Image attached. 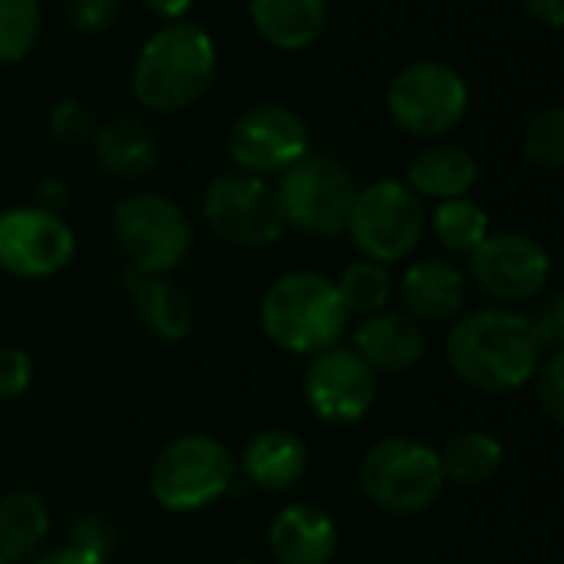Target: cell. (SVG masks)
Listing matches in <instances>:
<instances>
[{"instance_id":"20","label":"cell","mask_w":564,"mask_h":564,"mask_svg":"<svg viewBox=\"0 0 564 564\" xmlns=\"http://www.w3.org/2000/svg\"><path fill=\"white\" fill-rule=\"evenodd\" d=\"M403 182L423 202H433V205L463 198L479 182V159L473 155V149H466L459 142H433L430 149L413 155Z\"/></svg>"},{"instance_id":"23","label":"cell","mask_w":564,"mask_h":564,"mask_svg":"<svg viewBox=\"0 0 564 564\" xmlns=\"http://www.w3.org/2000/svg\"><path fill=\"white\" fill-rule=\"evenodd\" d=\"M50 539V509L36 492L13 489L0 496V558L26 564L43 552Z\"/></svg>"},{"instance_id":"8","label":"cell","mask_w":564,"mask_h":564,"mask_svg":"<svg viewBox=\"0 0 564 564\" xmlns=\"http://www.w3.org/2000/svg\"><path fill=\"white\" fill-rule=\"evenodd\" d=\"M360 258L377 264L406 261L426 235L423 198L403 178H380L357 188L347 231Z\"/></svg>"},{"instance_id":"25","label":"cell","mask_w":564,"mask_h":564,"mask_svg":"<svg viewBox=\"0 0 564 564\" xmlns=\"http://www.w3.org/2000/svg\"><path fill=\"white\" fill-rule=\"evenodd\" d=\"M426 228L433 231L436 245L446 254H463V258H469L486 241V235L492 231L489 212L469 195L436 202L433 212L426 215Z\"/></svg>"},{"instance_id":"10","label":"cell","mask_w":564,"mask_h":564,"mask_svg":"<svg viewBox=\"0 0 564 564\" xmlns=\"http://www.w3.org/2000/svg\"><path fill=\"white\" fill-rule=\"evenodd\" d=\"M205 225L231 248L261 251L284 238V215L271 178L251 172H221L202 195Z\"/></svg>"},{"instance_id":"12","label":"cell","mask_w":564,"mask_h":564,"mask_svg":"<svg viewBox=\"0 0 564 564\" xmlns=\"http://www.w3.org/2000/svg\"><path fill=\"white\" fill-rule=\"evenodd\" d=\"M304 403L327 426H354L370 416L380 400V377L347 344H334L304 367Z\"/></svg>"},{"instance_id":"36","label":"cell","mask_w":564,"mask_h":564,"mask_svg":"<svg viewBox=\"0 0 564 564\" xmlns=\"http://www.w3.org/2000/svg\"><path fill=\"white\" fill-rule=\"evenodd\" d=\"M519 3L545 30H558L564 23V0H519Z\"/></svg>"},{"instance_id":"27","label":"cell","mask_w":564,"mask_h":564,"mask_svg":"<svg viewBox=\"0 0 564 564\" xmlns=\"http://www.w3.org/2000/svg\"><path fill=\"white\" fill-rule=\"evenodd\" d=\"M40 0H0V66L20 63L40 40Z\"/></svg>"},{"instance_id":"31","label":"cell","mask_w":564,"mask_h":564,"mask_svg":"<svg viewBox=\"0 0 564 564\" xmlns=\"http://www.w3.org/2000/svg\"><path fill=\"white\" fill-rule=\"evenodd\" d=\"M33 383V357L17 347V344H3L0 347V403H13L20 400Z\"/></svg>"},{"instance_id":"7","label":"cell","mask_w":564,"mask_h":564,"mask_svg":"<svg viewBox=\"0 0 564 564\" xmlns=\"http://www.w3.org/2000/svg\"><path fill=\"white\" fill-rule=\"evenodd\" d=\"M284 228L304 238L330 241L347 231V218L357 198L354 175L330 155L307 152L274 182Z\"/></svg>"},{"instance_id":"3","label":"cell","mask_w":564,"mask_h":564,"mask_svg":"<svg viewBox=\"0 0 564 564\" xmlns=\"http://www.w3.org/2000/svg\"><path fill=\"white\" fill-rule=\"evenodd\" d=\"M258 324L278 350L291 357H314L340 344L350 314L337 297L334 278L321 271H284L264 288Z\"/></svg>"},{"instance_id":"37","label":"cell","mask_w":564,"mask_h":564,"mask_svg":"<svg viewBox=\"0 0 564 564\" xmlns=\"http://www.w3.org/2000/svg\"><path fill=\"white\" fill-rule=\"evenodd\" d=\"M66 202H69V188H66L63 178H43V182L36 185V202H33V205H40V208L59 215V208H63Z\"/></svg>"},{"instance_id":"15","label":"cell","mask_w":564,"mask_h":564,"mask_svg":"<svg viewBox=\"0 0 564 564\" xmlns=\"http://www.w3.org/2000/svg\"><path fill=\"white\" fill-rule=\"evenodd\" d=\"M466 271L449 258H420L406 264L393 294L403 304V314L416 324H453L466 307Z\"/></svg>"},{"instance_id":"32","label":"cell","mask_w":564,"mask_h":564,"mask_svg":"<svg viewBox=\"0 0 564 564\" xmlns=\"http://www.w3.org/2000/svg\"><path fill=\"white\" fill-rule=\"evenodd\" d=\"M63 7L79 33H106L122 13V0H63Z\"/></svg>"},{"instance_id":"39","label":"cell","mask_w":564,"mask_h":564,"mask_svg":"<svg viewBox=\"0 0 564 564\" xmlns=\"http://www.w3.org/2000/svg\"><path fill=\"white\" fill-rule=\"evenodd\" d=\"M238 564H258V562H238Z\"/></svg>"},{"instance_id":"14","label":"cell","mask_w":564,"mask_h":564,"mask_svg":"<svg viewBox=\"0 0 564 564\" xmlns=\"http://www.w3.org/2000/svg\"><path fill=\"white\" fill-rule=\"evenodd\" d=\"M311 152L307 122L278 102L245 109L228 129V155L238 172L274 178Z\"/></svg>"},{"instance_id":"6","label":"cell","mask_w":564,"mask_h":564,"mask_svg":"<svg viewBox=\"0 0 564 564\" xmlns=\"http://www.w3.org/2000/svg\"><path fill=\"white\" fill-rule=\"evenodd\" d=\"M112 238L129 268L172 274L192 254L195 228L188 212L162 192H132L112 208Z\"/></svg>"},{"instance_id":"18","label":"cell","mask_w":564,"mask_h":564,"mask_svg":"<svg viewBox=\"0 0 564 564\" xmlns=\"http://www.w3.org/2000/svg\"><path fill=\"white\" fill-rule=\"evenodd\" d=\"M340 529L330 512L311 502L284 506L268 525V552L274 564H330Z\"/></svg>"},{"instance_id":"1","label":"cell","mask_w":564,"mask_h":564,"mask_svg":"<svg viewBox=\"0 0 564 564\" xmlns=\"http://www.w3.org/2000/svg\"><path fill=\"white\" fill-rule=\"evenodd\" d=\"M453 377L489 397H502L532 383L542 357L549 354L532 327V317L519 307H479L459 314L443 340Z\"/></svg>"},{"instance_id":"38","label":"cell","mask_w":564,"mask_h":564,"mask_svg":"<svg viewBox=\"0 0 564 564\" xmlns=\"http://www.w3.org/2000/svg\"><path fill=\"white\" fill-rule=\"evenodd\" d=\"M152 17H159L162 23H175V20H185L188 10L195 7V0H139Z\"/></svg>"},{"instance_id":"9","label":"cell","mask_w":564,"mask_h":564,"mask_svg":"<svg viewBox=\"0 0 564 564\" xmlns=\"http://www.w3.org/2000/svg\"><path fill=\"white\" fill-rule=\"evenodd\" d=\"M466 76L443 59H416L397 69L387 83V112L397 129L423 139L453 132L469 112Z\"/></svg>"},{"instance_id":"28","label":"cell","mask_w":564,"mask_h":564,"mask_svg":"<svg viewBox=\"0 0 564 564\" xmlns=\"http://www.w3.org/2000/svg\"><path fill=\"white\" fill-rule=\"evenodd\" d=\"M522 155L539 172H558L564 165V109L549 106L535 112L522 132Z\"/></svg>"},{"instance_id":"34","label":"cell","mask_w":564,"mask_h":564,"mask_svg":"<svg viewBox=\"0 0 564 564\" xmlns=\"http://www.w3.org/2000/svg\"><path fill=\"white\" fill-rule=\"evenodd\" d=\"M532 317V327L545 350H564V297L552 294Z\"/></svg>"},{"instance_id":"5","label":"cell","mask_w":564,"mask_h":564,"mask_svg":"<svg viewBox=\"0 0 564 564\" xmlns=\"http://www.w3.org/2000/svg\"><path fill=\"white\" fill-rule=\"evenodd\" d=\"M238 486L235 453L208 433L169 440L149 466V492L159 509L192 516L212 509Z\"/></svg>"},{"instance_id":"33","label":"cell","mask_w":564,"mask_h":564,"mask_svg":"<svg viewBox=\"0 0 564 564\" xmlns=\"http://www.w3.org/2000/svg\"><path fill=\"white\" fill-rule=\"evenodd\" d=\"M69 542L79 549H89L102 558H112L116 552V525L99 516V512H83L73 525H69Z\"/></svg>"},{"instance_id":"21","label":"cell","mask_w":564,"mask_h":564,"mask_svg":"<svg viewBox=\"0 0 564 564\" xmlns=\"http://www.w3.org/2000/svg\"><path fill=\"white\" fill-rule=\"evenodd\" d=\"M248 13L258 36L284 53L311 50L327 30V0H251Z\"/></svg>"},{"instance_id":"29","label":"cell","mask_w":564,"mask_h":564,"mask_svg":"<svg viewBox=\"0 0 564 564\" xmlns=\"http://www.w3.org/2000/svg\"><path fill=\"white\" fill-rule=\"evenodd\" d=\"M535 390V403L539 410L555 423H564V350H549L529 383Z\"/></svg>"},{"instance_id":"26","label":"cell","mask_w":564,"mask_h":564,"mask_svg":"<svg viewBox=\"0 0 564 564\" xmlns=\"http://www.w3.org/2000/svg\"><path fill=\"white\" fill-rule=\"evenodd\" d=\"M393 274L387 264H377V261H367V258H357L350 261L340 278L334 281L337 288V297L344 304V311L350 317H370V314H380L390 307L393 301Z\"/></svg>"},{"instance_id":"30","label":"cell","mask_w":564,"mask_h":564,"mask_svg":"<svg viewBox=\"0 0 564 564\" xmlns=\"http://www.w3.org/2000/svg\"><path fill=\"white\" fill-rule=\"evenodd\" d=\"M96 116L86 102L79 99H59L50 109V132L63 145H86L96 132Z\"/></svg>"},{"instance_id":"17","label":"cell","mask_w":564,"mask_h":564,"mask_svg":"<svg viewBox=\"0 0 564 564\" xmlns=\"http://www.w3.org/2000/svg\"><path fill=\"white\" fill-rule=\"evenodd\" d=\"M122 288L129 294L135 324L149 337H155L162 344H182L195 330L192 297L172 274H145V271L126 268Z\"/></svg>"},{"instance_id":"19","label":"cell","mask_w":564,"mask_h":564,"mask_svg":"<svg viewBox=\"0 0 564 564\" xmlns=\"http://www.w3.org/2000/svg\"><path fill=\"white\" fill-rule=\"evenodd\" d=\"M235 463H238V482L261 492H288L307 476L311 453L297 433L274 426L254 433L245 443L241 456H235Z\"/></svg>"},{"instance_id":"22","label":"cell","mask_w":564,"mask_h":564,"mask_svg":"<svg viewBox=\"0 0 564 564\" xmlns=\"http://www.w3.org/2000/svg\"><path fill=\"white\" fill-rule=\"evenodd\" d=\"M89 145H93L99 169L119 182H139L159 162V142H155L152 129L129 116L96 126Z\"/></svg>"},{"instance_id":"16","label":"cell","mask_w":564,"mask_h":564,"mask_svg":"<svg viewBox=\"0 0 564 564\" xmlns=\"http://www.w3.org/2000/svg\"><path fill=\"white\" fill-rule=\"evenodd\" d=\"M350 347L377 377H397V373H410L426 360L430 337L423 324H416L403 311L387 307L380 314L360 317Z\"/></svg>"},{"instance_id":"11","label":"cell","mask_w":564,"mask_h":564,"mask_svg":"<svg viewBox=\"0 0 564 564\" xmlns=\"http://www.w3.org/2000/svg\"><path fill=\"white\" fill-rule=\"evenodd\" d=\"M473 284L499 307H522L545 294L552 281L549 248L522 231H489L469 254Z\"/></svg>"},{"instance_id":"2","label":"cell","mask_w":564,"mask_h":564,"mask_svg":"<svg viewBox=\"0 0 564 564\" xmlns=\"http://www.w3.org/2000/svg\"><path fill=\"white\" fill-rule=\"evenodd\" d=\"M218 73L212 33L192 20L162 23L139 50L132 66V96L149 112H182L195 106Z\"/></svg>"},{"instance_id":"13","label":"cell","mask_w":564,"mask_h":564,"mask_svg":"<svg viewBox=\"0 0 564 564\" xmlns=\"http://www.w3.org/2000/svg\"><path fill=\"white\" fill-rule=\"evenodd\" d=\"M76 258V235L69 221L40 205H17L0 212V271L17 281H46Z\"/></svg>"},{"instance_id":"4","label":"cell","mask_w":564,"mask_h":564,"mask_svg":"<svg viewBox=\"0 0 564 564\" xmlns=\"http://www.w3.org/2000/svg\"><path fill=\"white\" fill-rule=\"evenodd\" d=\"M357 486L364 499L390 519H416L446 492L440 453L413 436L377 440L357 466Z\"/></svg>"},{"instance_id":"40","label":"cell","mask_w":564,"mask_h":564,"mask_svg":"<svg viewBox=\"0 0 564 564\" xmlns=\"http://www.w3.org/2000/svg\"><path fill=\"white\" fill-rule=\"evenodd\" d=\"M0 564H3V558H0Z\"/></svg>"},{"instance_id":"35","label":"cell","mask_w":564,"mask_h":564,"mask_svg":"<svg viewBox=\"0 0 564 564\" xmlns=\"http://www.w3.org/2000/svg\"><path fill=\"white\" fill-rule=\"evenodd\" d=\"M26 564H109V558L89 552V549H79L73 542L59 545V549H46L40 555H33Z\"/></svg>"},{"instance_id":"24","label":"cell","mask_w":564,"mask_h":564,"mask_svg":"<svg viewBox=\"0 0 564 564\" xmlns=\"http://www.w3.org/2000/svg\"><path fill=\"white\" fill-rule=\"evenodd\" d=\"M440 453V469L446 486L456 489H482L489 486L506 463V446L486 430H463L446 440Z\"/></svg>"}]
</instances>
